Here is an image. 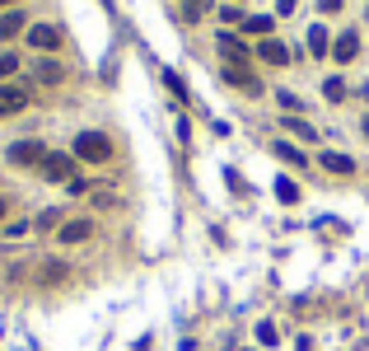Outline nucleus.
I'll use <instances>...</instances> for the list:
<instances>
[{
  "label": "nucleus",
  "instance_id": "12",
  "mask_svg": "<svg viewBox=\"0 0 369 351\" xmlns=\"http://www.w3.org/2000/svg\"><path fill=\"white\" fill-rule=\"evenodd\" d=\"M332 57L341 61V66H346V61H356V57H360V33H341V38L332 43Z\"/></svg>",
  "mask_w": 369,
  "mask_h": 351
},
{
  "label": "nucleus",
  "instance_id": "22",
  "mask_svg": "<svg viewBox=\"0 0 369 351\" xmlns=\"http://www.w3.org/2000/svg\"><path fill=\"white\" fill-rule=\"evenodd\" d=\"M206 10H211V0H187V19H202Z\"/></svg>",
  "mask_w": 369,
  "mask_h": 351
},
{
  "label": "nucleus",
  "instance_id": "18",
  "mask_svg": "<svg viewBox=\"0 0 369 351\" xmlns=\"http://www.w3.org/2000/svg\"><path fill=\"white\" fill-rule=\"evenodd\" d=\"M285 131H290V136H299V141H318V131L304 122V117H285Z\"/></svg>",
  "mask_w": 369,
  "mask_h": 351
},
{
  "label": "nucleus",
  "instance_id": "13",
  "mask_svg": "<svg viewBox=\"0 0 369 351\" xmlns=\"http://www.w3.org/2000/svg\"><path fill=\"white\" fill-rule=\"evenodd\" d=\"M23 23H28V19H23L19 10L0 14V43H10V38H19V33H23Z\"/></svg>",
  "mask_w": 369,
  "mask_h": 351
},
{
  "label": "nucleus",
  "instance_id": "26",
  "mask_svg": "<svg viewBox=\"0 0 369 351\" xmlns=\"http://www.w3.org/2000/svg\"><path fill=\"white\" fill-rule=\"evenodd\" d=\"M5 211H10V206H5V197H0V220H5Z\"/></svg>",
  "mask_w": 369,
  "mask_h": 351
},
{
  "label": "nucleus",
  "instance_id": "6",
  "mask_svg": "<svg viewBox=\"0 0 369 351\" xmlns=\"http://www.w3.org/2000/svg\"><path fill=\"white\" fill-rule=\"evenodd\" d=\"M318 164H323L327 173H336V178H351V173H356V159L341 155V150H323V155H318Z\"/></svg>",
  "mask_w": 369,
  "mask_h": 351
},
{
  "label": "nucleus",
  "instance_id": "25",
  "mask_svg": "<svg viewBox=\"0 0 369 351\" xmlns=\"http://www.w3.org/2000/svg\"><path fill=\"white\" fill-rule=\"evenodd\" d=\"M341 5H346V0H318V10H323V14H336Z\"/></svg>",
  "mask_w": 369,
  "mask_h": 351
},
{
  "label": "nucleus",
  "instance_id": "7",
  "mask_svg": "<svg viewBox=\"0 0 369 351\" xmlns=\"http://www.w3.org/2000/svg\"><path fill=\"white\" fill-rule=\"evenodd\" d=\"M224 85H234V90H243V94H262L258 75H253L248 66H224Z\"/></svg>",
  "mask_w": 369,
  "mask_h": 351
},
{
  "label": "nucleus",
  "instance_id": "21",
  "mask_svg": "<svg viewBox=\"0 0 369 351\" xmlns=\"http://www.w3.org/2000/svg\"><path fill=\"white\" fill-rule=\"evenodd\" d=\"M276 197H280V202H299V188H294L290 178H280L276 183Z\"/></svg>",
  "mask_w": 369,
  "mask_h": 351
},
{
  "label": "nucleus",
  "instance_id": "24",
  "mask_svg": "<svg viewBox=\"0 0 369 351\" xmlns=\"http://www.w3.org/2000/svg\"><path fill=\"white\" fill-rule=\"evenodd\" d=\"M220 19H224V23H238V28H243V14H238V10H229V5L220 10Z\"/></svg>",
  "mask_w": 369,
  "mask_h": 351
},
{
  "label": "nucleus",
  "instance_id": "2",
  "mask_svg": "<svg viewBox=\"0 0 369 351\" xmlns=\"http://www.w3.org/2000/svg\"><path fill=\"white\" fill-rule=\"evenodd\" d=\"M38 173H43L47 183H70V173H75V155H56V150H47V159L38 164Z\"/></svg>",
  "mask_w": 369,
  "mask_h": 351
},
{
  "label": "nucleus",
  "instance_id": "23",
  "mask_svg": "<svg viewBox=\"0 0 369 351\" xmlns=\"http://www.w3.org/2000/svg\"><path fill=\"white\" fill-rule=\"evenodd\" d=\"M258 342H267V347H276V328H271V323H258Z\"/></svg>",
  "mask_w": 369,
  "mask_h": 351
},
{
  "label": "nucleus",
  "instance_id": "17",
  "mask_svg": "<svg viewBox=\"0 0 369 351\" xmlns=\"http://www.w3.org/2000/svg\"><path fill=\"white\" fill-rule=\"evenodd\" d=\"M243 33H258V38H271V14H248V19H243Z\"/></svg>",
  "mask_w": 369,
  "mask_h": 351
},
{
  "label": "nucleus",
  "instance_id": "27",
  "mask_svg": "<svg viewBox=\"0 0 369 351\" xmlns=\"http://www.w3.org/2000/svg\"><path fill=\"white\" fill-rule=\"evenodd\" d=\"M0 5H10V0H0Z\"/></svg>",
  "mask_w": 369,
  "mask_h": 351
},
{
  "label": "nucleus",
  "instance_id": "16",
  "mask_svg": "<svg viewBox=\"0 0 369 351\" xmlns=\"http://www.w3.org/2000/svg\"><path fill=\"white\" fill-rule=\"evenodd\" d=\"M271 150H276V155L285 159V164H294V169H304V164H309V159H304V150H294L290 141H276V146H271Z\"/></svg>",
  "mask_w": 369,
  "mask_h": 351
},
{
  "label": "nucleus",
  "instance_id": "11",
  "mask_svg": "<svg viewBox=\"0 0 369 351\" xmlns=\"http://www.w3.org/2000/svg\"><path fill=\"white\" fill-rule=\"evenodd\" d=\"M215 43H220V52H224V61H229V66H243V61H248V47L238 43L234 33H220Z\"/></svg>",
  "mask_w": 369,
  "mask_h": 351
},
{
  "label": "nucleus",
  "instance_id": "8",
  "mask_svg": "<svg viewBox=\"0 0 369 351\" xmlns=\"http://www.w3.org/2000/svg\"><path fill=\"white\" fill-rule=\"evenodd\" d=\"M258 61H267V66H290V52H285V43H276V38H262Z\"/></svg>",
  "mask_w": 369,
  "mask_h": 351
},
{
  "label": "nucleus",
  "instance_id": "4",
  "mask_svg": "<svg viewBox=\"0 0 369 351\" xmlns=\"http://www.w3.org/2000/svg\"><path fill=\"white\" fill-rule=\"evenodd\" d=\"M28 99H33V94L23 90V85H0V117L23 113V108H28Z\"/></svg>",
  "mask_w": 369,
  "mask_h": 351
},
{
  "label": "nucleus",
  "instance_id": "20",
  "mask_svg": "<svg viewBox=\"0 0 369 351\" xmlns=\"http://www.w3.org/2000/svg\"><path fill=\"white\" fill-rule=\"evenodd\" d=\"M14 70H19V57H14V52H0V85H5Z\"/></svg>",
  "mask_w": 369,
  "mask_h": 351
},
{
  "label": "nucleus",
  "instance_id": "10",
  "mask_svg": "<svg viewBox=\"0 0 369 351\" xmlns=\"http://www.w3.org/2000/svg\"><path fill=\"white\" fill-rule=\"evenodd\" d=\"M33 80L38 85H61V80H66V66H61V61H52V57H43L33 66Z\"/></svg>",
  "mask_w": 369,
  "mask_h": 351
},
{
  "label": "nucleus",
  "instance_id": "14",
  "mask_svg": "<svg viewBox=\"0 0 369 351\" xmlns=\"http://www.w3.org/2000/svg\"><path fill=\"white\" fill-rule=\"evenodd\" d=\"M66 276H70L66 262H43V267H38V281H43V286H61Z\"/></svg>",
  "mask_w": 369,
  "mask_h": 351
},
{
  "label": "nucleus",
  "instance_id": "5",
  "mask_svg": "<svg viewBox=\"0 0 369 351\" xmlns=\"http://www.w3.org/2000/svg\"><path fill=\"white\" fill-rule=\"evenodd\" d=\"M28 47H38V52L52 57L56 47H61V28H56V23H33V28H28Z\"/></svg>",
  "mask_w": 369,
  "mask_h": 351
},
{
  "label": "nucleus",
  "instance_id": "1",
  "mask_svg": "<svg viewBox=\"0 0 369 351\" xmlns=\"http://www.w3.org/2000/svg\"><path fill=\"white\" fill-rule=\"evenodd\" d=\"M70 155L84 159V164H108V159H112V141L103 136V131H79Z\"/></svg>",
  "mask_w": 369,
  "mask_h": 351
},
{
  "label": "nucleus",
  "instance_id": "9",
  "mask_svg": "<svg viewBox=\"0 0 369 351\" xmlns=\"http://www.w3.org/2000/svg\"><path fill=\"white\" fill-rule=\"evenodd\" d=\"M56 239H61V244H84V239H94V220H84V215H79V220H66Z\"/></svg>",
  "mask_w": 369,
  "mask_h": 351
},
{
  "label": "nucleus",
  "instance_id": "19",
  "mask_svg": "<svg viewBox=\"0 0 369 351\" xmlns=\"http://www.w3.org/2000/svg\"><path fill=\"white\" fill-rule=\"evenodd\" d=\"M309 52H314V57H327V33L323 28H309Z\"/></svg>",
  "mask_w": 369,
  "mask_h": 351
},
{
  "label": "nucleus",
  "instance_id": "15",
  "mask_svg": "<svg viewBox=\"0 0 369 351\" xmlns=\"http://www.w3.org/2000/svg\"><path fill=\"white\" fill-rule=\"evenodd\" d=\"M323 99L327 103H341V99H346V80H341V75H327L323 80Z\"/></svg>",
  "mask_w": 369,
  "mask_h": 351
},
{
  "label": "nucleus",
  "instance_id": "3",
  "mask_svg": "<svg viewBox=\"0 0 369 351\" xmlns=\"http://www.w3.org/2000/svg\"><path fill=\"white\" fill-rule=\"evenodd\" d=\"M47 159V146L43 141H19V146H10V164H23V169H38Z\"/></svg>",
  "mask_w": 369,
  "mask_h": 351
}]
</instances>
